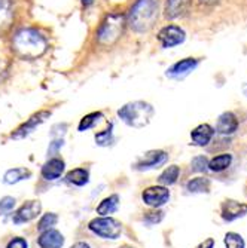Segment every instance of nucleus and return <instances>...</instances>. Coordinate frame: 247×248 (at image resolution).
I'll use <instances>...</instances> for the list:
<instances>
[{"label": "nucleus", "mask_w": 247, "mask_h": 248, "mask_svg": "<svg viewBox=\"0 0 247 248\" xmlns=\"http://www.w3.org/2000/svg\"><path fill=\"white\" fill-rule=\"evenodd\" d=\"M12 48L18 57L34 60L42 57L48 49V42L36 29H21L12 39Z\"/></svg>", "instance_id": "1"}, {"label": "nucleus", "mask_w": 247, "mask_h": 248, "mask_svg": "<svg viewBox=\"0 0 247 248\" xmlns=\"http://www.w3.org/2000/svg\"><path fill=\"white\" fill-rule=\"evenodd\" d=\"M158 14V0H137L127 15V24L136 33H146L156 24Z\"/></svg>", "instance_id": "2"}, {"label": "nucleus", "mask_w": 247, "mask_h": 248, "mask_svg": "<svg viewBox=\"0 0 247 248\" xmlns=\"http://www.w3.org/2000/svg\"><path fill=\"white\" fill-rule=\"evenodd\" d=\"M153 115H155L153 107L149 103H145V101L127 103L118 110L119 119L125 125H128L131 128H137V129L145 128L146 125H149Z\"/></svg>", "instance_id": "3"}, {"label": "nucleus", "mask_w": 247, "mask_h": 248, "mask_svg": "<svg viewBox=\"0 0 247 248\" xmlns=\"http://www.w3.org/2000/svg\"><path fill=\"white\" fill-rule=\"evenodd\" d=\"M127 26V16L124 14H109L97 29V42L103 46H110L121 39Z\"/></svg>", "instance_id": "4"}, {"label": "nucleus", "mask_w": 247, "mask_h": 248, "mask_svg": "<svg viewBox=\"0 0 247 248\" xmlns=\"http://www.w3.org/2000/svg\"><path fill=\"white\" fill-rule=\"evenodd\" d=\"M88 229L106 241H115L122 233V223L114 217H96L88 223Z\"/></svg>", "instance_id": "5"}, {"label": "nucleus", "mask_w": 247, "mask_h": 248, "mask_svg": "<svg viewBox=\"0 0 247 248\" xmlns=\"http://www.w3.org/2000/svg\"><path fill=\"white\" fill-rule=\"evenodd\" d=\"M168 159V155L164 150H149L143 153L137 161L132 164V168L137 171H149L163 167Z\"/></svg>", "instance_id": "6"}, {"label": "nucleus", "mask_w": 247, "mask_h": 248, "mask_svg": "<svg viewBox=\"0 0 247 248\" xmlns=\"http://www.w3.org/2000/svg\"><path fill=\"white\" fill-rule=\"evenodd\" d=\"M49 116H51V111H48V110H40V111H37V113H34L27 122H24L22 125H19V126L11 134V139H14V140H21V139L29 137V135H30L40 124H43L45 121H47Z\"/></svg>", "instance_id": "7"}, {"label": "nucleus", "mask_w": 247, "mask_h": 248, "mask_svg": "<svg viewBox=\"0 0 247 248\" xmlns=\"http://www.w3.org/2000/svg\"><path fill=\"white\" fill-rule=\"evenodd\" d=\"M142 199L148 207L160 208L165 205L170 199V190L165 186H150L143 190Z\"/></svg>", "instance_id": "8"}, {"label": "nucleus", "mask_w": 247, "mask_h": 248, "mask_svg": "<svg viewBox=\"0 0 247 248\" xmlns=\"http://www.w3.org/2000/svg\"><path fill=\"white\" fill-rule=\"evenodd\" d=\"M42 213V204L40 201H27L24 202L15 213H14V217H12V221L15 224H24V223H29L34 218H37Z\"/></svg>", "instance_id": "9"}, {"label": "nucleus", "mask_w": 247, "mask_h": 248, "mask_svg": "<svg viewBox=\"0 0 247 248\" xmlns=\"http://www.w3.org/2000/svg\"><path fill=\"white\" fill-rule=\"evenodd\" d=\"M186 39V33L183 29H181L179 26H165L160 30L158 33V40L161 42L163 48H174L177 45L183 43Z\"/></svg>", "instance_id": "10"}, {"label": "nucleus", "mask_w": 247, "mask_h": 248, "mask_svg": "<svg viewBox=\"0 0 247 248\" xmlns=\"http://www.w3.org/2000/svg\"><path fill=\"white\" fill-rule=\"evenodd\" d=\"M246 214H247V204H243V202L227 199L220 205V217L225 221H234L237 218L244 217Z\"/></svg>", "instance_id": "11"}, {"label": "nucleus", "mask_w": 247, "mask_h": 248, "mask_svg": "<svg viewBox=\"0 0 247 248\" xmlns=\"http://www.w3.org/2000/svg\"><path fill=\"white\" fill-rule=\"evenodd\" d=\"M64 170H66L64 161L61 159V157L52 156L43 164V167L40 170V174H42V177L45 180H47V182H55V180H58L63 175Z\"/></svg>", "instance_id": "12"}, {"label": "nucleus", "mask_w": 247, "mask_h": 248, "mask_svg": "<svg viewBox=\"0 0 247 248\" xmlns=\"http://www.w3.org/2000/svg\"><path fill=\"white\" fill-rule=\"evenodd\" d=\"M64 242V235L55 229L40 232V236L37 238V244L40 248H63Z\"/></svg>", "instance_id": "13"}, {"label": "nucleus", "mask_w": 247, "mask_h": 248, "mask_svg": "<svg viewBox=\"0 0 247 248\" xmlns=\"http://www.w3.org/2000/svg\"><path fill=\"white\" fill-rule=\"evenodd\" d=\"M192 0H167L165 3V16L168 19H176L189 12Z\"/></svg>", "instance_id": "14"}, {"label": "nucleus", "mask_w": 247, "mask_h": 248, "mask_svg": "<svg viewBox=\"0 0 247 248\" xmlns=\"http://www.w3.org/2000/svg\"><path fill=\"white\" fill-rule=\"evenodd\" d=\"M237 129H238V119L232 111H225V113H222L219 116L216 124V132L222 135H231Z\"/></svg>", "instance_id": "15"}, {"label": "nucleus", "mask_w": 247, "mask_h": 248, "mask_svg": "<svg viewBox=\"0 0 247 248\" xmlns=\"http://www.w3.org/2000/svg\"><path fill=\"white\" fill-rule=\"evenodd\" d=\"M197 65H198V61L195 58H185L182 61H179L176 64H173L170 69L167 70V76L170 78H185L186 75H189L192 70L197 69Z\"/></svg>", "instance_id": "16"}, {"label": "nucleus", "mask_w": 247, "mask_h": 248, "mask_svg": "<svg viewBox=\"0 0 247 248\" xmlns=\"http://www.w3.org/2000/svg\"><path fill=\"white\" fill-rule=\"evenodd\" d=\"M213 135H214V129L209 124H203V125H198L191 132V140L195 146L204 147L213 140Z\"/></svg>", "instance_id": "17"}, {"label": "nucleus", "mask_w": 247, "mask_h": 248, "mask_svg": "<svg viewBox=\"0 0 247 248\" xmlns=\"http://www.w3.org/2000/svg\"><path fill=\"white\" fill-rule=\"evenodd\" d=\"M66 182L76 187H83L89 182V171L85 168H75L66 174Z\"/></svg>", "instance_id": "18"}, {"label": "nucleus", "mask_w": 247, "mask_h": 248, "mask_svg": "<svg viewBox=\"0 0 247 248\" xmlns=\"http://www.w3.org/2000/svg\"><path fill=\"white\" fill-rule=\"evenodd\" d=\"M118 207H119V196L110 195L100 202L99 207L96 208V211L100 217H107L110 214H114L118 210Z\"/></svg>", "instance_id": "19"}, {"label": "nucleus", "mask_w": 247, "mask_h": 248, "mask_svg": "<svg viewBox=\"0 0 247 248\" xmlns=\"http://www.w3.org/2000/svg\"><path fill=\"white\" fill-rule=\"evenodd\" d=\"M32 177V171L27 168H12L8 170L3 175V183L5 185H16L22 180H29Z\"/></svg>", "instance_id": "20"}, {"label": "nucleus", "mask_w": 247, "mask_h": 248, "mask_svg": "<svg viewBox=\"0 0 247 248\" xmlns=\"http://www.w3.org/2000/svg\"><path fill=\"white\" fill-rule=\"evenodd\" d=\"M232 162V156L230 153H222L213 157L212 161H209V170L213 172H222L225 171Z\"/></svg>", "instance_id": "21"}, {"label": "nucleus", "mask_w": 247, "mask_h": 248, "mask_svg": "<svg viewBox=\"0 0 247 248\" xmlns=\"http://www.w3.org/2000/svg\"><path fill=\"white\" fill-rule=\"evenodd\" d=\"M186 190L189 193H207L210 190V180L206 177H197L186 183Z\"/></svg>", "instance_id": "22"}, {"label": "nucleus", "mask_w": 247, "mask_h": 248, "mask_svg": "<svg viewBox=\"0 0 247 248\" xmlns=\"http://www.w3.org/2000/svg\"><path fill=\"white\" fill-rule=\"evenodd\" d=\"M179 174H181V170H179V167H177V165H171V167L165 168V170L160 174L158 182H160L163 186H165V187L173 186V185L177 182Z\"/></svg>", "instance_id": "23"}, {"label": "nucleus", "mask_w": 247, "mask_h": 248, "mask_svg": "<svg viewBox=\"0 0 247 248\" xmlns=\"http://www.w3.org/2000/svg\"><path fill=\"white\" fill-rule=\"evenodd\" d=\"M14 18L11 0H0V29H5L11 24Z\"/></svg>", "instance_id": "24"}, {"label": "nucleus", "mask_w": 247, "mask_h": 248, "mask_svg": "<svg viewBox=\"0 0 247 248\" xmlns=\"http://www.w3.org/2000/svg\"><path fill=\"white\" fill-rule=\"evenodd\" d=\"M114 141H115V137H114V124L109 122L107 126L103 131L96 134V143L99 146H101V147H107L110 144H114Z\"/></svg>", "instance_id": "25"}, {"label": "nucleus", "mask_w": 247, "mask_h": 248, "mask_svg": "<svg viewBox=\"0 0 247 248\" xmlns=\"http://www.w3.org/2000/svg\"><path fill=\"white\" fill-rule=\"evenodd\" d=\"M103 118L104 116H103L101 111H93V113H89V115H86V116H83L81 119V122L78 125V131L79 132H83V131H88V129L94 128Z\"/></svg>", "instance_id": "26"}, {"label": "nucleus", "mask_w": 247, "mask_h": 248, "mask_svg": "<svg viewBox=\"0 0 247 248\" xmlns=\"http://www.w3.org/2000/svg\"><path fill=\"white\" fill-rule=\"evenodd\" d=\"M58 221V216L55 213H47L40 217V220L37 221V231L39 232H45V231H49L54 229V226Z\"/></svg>", "instance_id": "27"}, {"label": "nucleus", "mask_w": 247, "mask_h": 248, "mask_svg": "<svg viewBox=\"0 0 247 248\" xmlns=\"http://www.w3.org/2000/svg\"><path fill=\"white\" fill-rule=\"evenodd\" d=\"M225 247L227 248H244L246 244H244V239L241 235L235 233V232H228L225 235Z\"/></svg>", "instance_id": "28"}, {"label": "nucleus", "mask_w": 247, "mask_h": 248, "mask_svg": "<svg viewBox=\"0 0 247 248\" xmlns=\"http://www.w3.org/2000/svg\"><path fill=\"white\" fill-rule=\"evenodd\" d=\"M15 198L12 196H3L0 199V216H6L9 213H12V210L15 208Z\"/></svg>", "instance_id": "29"}, {"label": "nucleus", "mask_w": 247, "mask_h": 248, "mask_svg": "<svg viewBox=\"0 0 247 248\" xmlns=\"http://www.w3.org/2000/svg\"><path fill=\"white\" fill-rule=\"evenodd\" d=\"M191 167L197 172H204L209 168V159H207L206 156H197V157H194V159H192Z\"/></svg>", "instance_id": "30"}, {"label": "nucleus", "mask_w": 247, "mask_h": 248, "mask_svg": "<svg viewBox=\"0 0 247 248\" xmlns=\"http://www.w3.org/2000/svg\"><path fill=\"white\" fill-rule=\"evenodd\" d=\"M164 218V213L163 211H152V213H146L145 217H143V221L148 223V224H156L160 223L161 220Z\"/></svg>", "instance_id": "31"}, {"label": "nucleus", "mask_w": 247, "mask_h": 248, "mask_svg": "<svg viewBox=\"0 0 247 248\" xmlns=\"http://www.w3.org/2000/svg\"><path fill=\"white\" fill-rule=\"evenodd\" d=\"M6 248H29V242H27V239H24V238L15 236V238H12V239L8 242Z\"/></svg>", "instance_id": "32"}, {"label": "nucleus", "mask_w": 247, "mask_h": 248, "mask_svg": "<svg viewBox=\"0 0 247 248\" xmlns=\"http://www.w3.org/2000/svg\"><path fill=\"white\" fill-rule=\"evenodd\" d=\"M63 144H64V140L61 137L52 140V143H49V147H48V156H51V157L55 156L60 152V149L63 147Z\"/></svg>", "instance_id": "33"}, {"label": "nucleus", "mask_w": 247, "mask_h": 248, "mask_svg": "<svg viewBox=\"0 0 247 248\" xmlns=\"http://www.w3.org/2000/svg\"><path fill=\"white\" fill-rule=\"evenodd\" d=\"M214 247V239L213 238H209L206 241H203L201 244H198L195 248H213Z\"/></svg>", "instance_id": "34"}, {"label": "nucleus", "mask_w": 247, "mask_h": 248, "mask_svg": "<svg viewBox=\"0 0 247 248\" xmlns=\"http://www.w3.org/2000/svg\"><path fill=\"white\" fill-rule=\"evenodd\" d=\"M70 248H91V247H89V244H88V242H85V241H79V242L73 244Z\"/></svg>", "instance_id": "35"}, {"label": "nucleus", "mask_w": 247, "mask_h": 248, "mask_svg": "<svg viewBox=\"0 0 247 248\" xmlns=\"http://www.w3.org/2000/svg\"><path fill=\"white\" fill-rule=\"evenodd\" d=\"M201 3H204V5H214V3H217L219 0H199Z\"/></svg>", "instance_id": "36"}, {"label": "nucleus", "mask_w": 247, "mask_h": 248, "mask_svg": "<svg viewBox=\"0 0 247 248\" xmlns=\"http://www.w3.org/2000/svg\"><path fill=\"white\" fill-rule=\"evenodd\" d=\"M81 2H82V5L86 8V6H89V5H93V3H94V0H81Z\"/></svg>", "instance_id": "37"}, {"label": "nucleus", "mask_w": 247, "mask_h": 248, "mask_svg": "<svg viewBox=\"0 0 247 248\" xmlns=\"http://www.w3.org/2000/svg\"><path fill=\"white\" fill-rule=\"evenodd\" d=\"M244 93H246V94H247V83H246V85H244Z\"/></svg>", "instance_id": "38"}, {"label": "nucleus", "mask_w": 247, "mask_h": 248, "mask_svg": "<svg viewBox=\"0 0 247 248\" xmlns=\"http://www.w3.org/2000/svg\"><path fill=\"white\" fill-rule=\"evenodd\" d=\"M124 248H130V247H124Z\"/></svg>", "instance_id": "39"}]
</instances>
